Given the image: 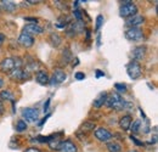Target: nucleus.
<instances>
[{
    "instance_id": "4be33fe9",
    "label": "nucleus",
    "mask_w": 158,
    "mask_h": 152,
    "mask_svg": "<svg viewBox=\"0 0 158 152\" xmlns=\"http://www.w3.org/2000/svg\"><path fill=\"white\" fill-rule=\"evenodd\" d=\"M49 40H50L51 45L55 46V48H59L60 45H61V43H62V38L60 37V34H57V33H51Z\"/></svg>"
},
{
    "instance_id": "2f4dec72",
    "label": "nucleus",
    "mask_w": 158,
    "mask_h": 152,
    "mask_svg": "<svg viewBox=\"0 0 158 152\" xmlns=\"http://www.w3.org/2000/svg\"><path fill=\"white\" fill-rule=\"evenodd\" d=\"M74 77H76V79H77V80H83V79H85V74H84V72H77Z\"/></svg>"
},
{
    "instance_id": "bb28decb",
    "label": "nucleus",
    "mask_w": 158,
    "mask_h": 152,
    "mask_svg": "<svg viewBox=\"0 0 158 152\" xmlns=\"http://www.w3.org/2000/svg\"><path fill=\"white\" fill-rule=\"evenodd\" d=\"M54 5L56 7H59L61 11H67L68 10V5L66 2H63V1H54Z\"/></svg>"
},
{
    "instance_id": "423d86ee",
    "label": "nucleus",
    "mask_w": 158,
    "mask_h": 152,
    "mask_svg": "<svg viewBox=\"0 0 158 152\" xmlns=\"http://www.w3.org/2000/svg\"><path fill=\"white\" fill-rule=\"evenodd\" d=\"M22 117L28 122H38L39 120V111L33 107H26L22 110Z\"/></svg>"
},
{
    "instance_id": "c03bdc74",
    "label": "nucleus",
    "mask_w": 158,
    "mask_h": 152,
    "mask_svg": "<svg viewBox=\"0 0 158 152\" xmlns=\"http://www.w3.org/2000/svg\"><path fill=\"white\" fill-rule=\"evenodd\" d=\"M0 11H1V6H0Z\"/></svg>"
},
{
    "instance_id": "4468645a",
    "label": "nucleus",
    "mask_w": 158,
    "mask_h": 152,
    "mask_svg": "<svg viewBox=\"0 0 158 152\" xmlns=\"http://www.w3.org/2000/svg\"><path fill=\"white\" fill-rule=\"evenodd\" d=\"M143 22H145V17H143V16H141V15H135V16H133V17L127 19L125 24L129 26L130 28H133V27H139V26H141Z\"/></svg>"
},
{
    "instance_id": "2eb2a0df",
    "label": "nucleus",
    "mask_w": 158,
    "mask_h": 152,
    "mask_svg": "<svg viewBox=\"0 0 158 152\" xmlns=\"http://www.w3.org/2000/svg\"><path fill=\"white\" fill-rule=\"evenodd\" d=\"M133 123V117L130 114H125L119 119V127L123 132H127L130 129V125Z\"/></svg>"
},
{
    "instance_id": "9d476101",
    "label": "nucleus",
    "mask_w": 158,
    "mask_h": 152,
    "mask_svg": "<svg viewBox=\"0 0 158 152\" xmlns=\"http://www.w3.org/2000/svg\"><path fill=\"white\" fill-rule=\"evenodd\" d=\"M17 41H19V44H20L21 46H23V48H26V49L32 48V46L34 45V38H33L32 36L27 34V33H23V32L20 34Z\"/></svg>"
},
{
    "instance_id": "a19ab883",
    "label": "nucleus",
    "mask_w": 158,
    "mask_h": 152,
    "mask_svg": "<svg viewBox=\"0 0 158 152\" xmlns=\"http://www.w3.org/2000/svg\"><path fill=\"white\" fill-rule=\"evenodd\" d=\"M2 85H4V79H2V78H0V89L2 88Z\"/></svg>"
},
{
    "instance_id": "0eeeda50",
    "label": "nucleus",
    "mask_w": 158,
    "mask_h": 152,
    "mask_svg": "<svg viewBox=\"0 0 158 152\" xmlns=\"http://www.w3.org/2000/svg\"><path fill=\"white\" fill-rule=\"evenodd\" d=\"M94 135H95V137L101 141V142H110V140L112 139V133L108 130V129H106V128H102V127H100L98 129H95V132H94Z\"/></svg>"
},
{
    "instance_id": "c756f323",
    "label": "nucleus",
    "mask_w": 158,
    "mask_h": 152,
    "mask_svg": "<svg viewBox=\"0 0 158 152\" xmlns=\"http://www.w3.org/2000/svg\"><path fill=\"white\" fill-rule=\"evenodd\" d=\"M103 22H105V19H103V16L99 15V16L96 17V31H100V28L102 27Z\"/></svg>"
},
{
    "instance_id": "c85d7f7f",
    "label": "nucleus",
    "mask_w": 158,
    "mask_h": 152,
    "mask_svg": "<svg viewBox=\"0 0 158 152\" xmlns=\"http://www.w3.org/2000/svg\"><path fill=\"white\" fill-rule=\"evenodd\" d=\"M73 17L76 19L77 22H83V14H81V11L79 9H76L73 11Z\"/></svg>"
},
{
    "instance_id": "ea45409f",
    "label": "nucleus",
    "mask_w": 158,
    "mask_h": 152,
    "mask_svg": "<svg viewBox=\"0 0 158 152\" xmlns=\"http://www.w3.org/2000/svg\"><path fill=\"white\" fill-rule=\"evenodd\" d=\"M4 111H5V108H4V105H2V101H0V114L4 113Z\"/></svg>"
},
{
    "instance_id": "9b49d317",
    "label": "nucleus",
    "mask_w": 158,
    "mask_h": 152,
    "mask_svg": "<svg viewBox=\"0 0 158 152\" xmlns=\"http://www.w3.org/2000/svg\"><path fill=\"white\" fill-rule=\"evenodd\" d=\"M146 51H147V49H146L145 45H140V46L134 48L133 51H131V56L134 58V61H138L139 62V61L143 60L145 56H146Z\"/></svg>"
},
{
    "instance_id": "6ab92c4d",
    "label": "nucleus",
    "mask_w": 158,
    "mask_h": 152,
    "mask_svg": "<svg viewBox=\"0 0 158 152\" xmlns=\"http://www.w3.org/2000/svg\"><path fill=\"white\" fill-rule=\"evenodd\" d=\"M95 123L94 122H84L83 124H81V127H80V129L78 130V133H84L85 134V136H86V134L90 133L91 130H94L95 129Z\"/></svg>"
},
{
    "instance_id": "a211bd4d",
    "label": "nucleus",
    "mask_w": 158,
    "mask_h": 152,
    "mask_svg": "<svg viewBox=\"0 0 158 152\" xmlns=\"http://www.w3.org/2000/svg\"><path fill=\"white\" fill-rule=\"evenodd\" d=\"M107 96L108 94L107 93H101L98 95V97L94 100V102H93V106L95 107V108H100V107H102L105 103H106V100H107Z\"/></svg>"
},
{
    "instance_id": "39448f33",
    "label": "nucleus",
    "mask_w": 158,
    "mask_h": 152,
    "mask_svg": "<svg viewBox=\"0 0 158 152\" xmlns=\"http://www.w3.org/2000/svg\"><path fill=\"white\" fill-rule=\"evenodd\" d=\"M143 32L139 27H133L125 31V38L129 41H140L143 39Z\"/></svg>"
},
{
    "instance_id": "72a5a7b5",
    "label": "nucleus",
    "mask_w": 158,
    "mask_h": 152,
    "mask_svg": "<svg viewBox=\"0 0 158 152\" xmlns=\"http://www.w3.org/2000/svg\"><path fill=\"white\" fill-rule=\"evenodd\" d=\"M24 152H41V151H40L38 147H28V149H26Z\"/></svg>"
},
{
    "instance_id": "412c9836",
    "label": "nucleus",
    "mask_w": 158,
    "mask_h": 152,
    "mask_svg": "<svg viewBox=\"0 0 158 152\" xmlns=\"http://www.w3.org/2000/svg\"><path fill=\"white\" fill-rule=\"evenodd\" d=\"M107 150L108 152H122V145L117 141H110L107 142Z\"/></svg>"
},
{
    "instance_id": "cd10ccee",
    "label": "nucleus",
    "mask_w": 158,
    "mask_h": 152,
    "mask_svg": "<svg viewBox=\"0 0 158 152\" xmlns=\"http://www.w3.org/2000/svg\"><path fill=\"white\" fill-rule=\"evenodd\" d=\"M62 58L64 60V66L71 61V51H69V49H66V50H63V54H62Z\"/></svg>"
},
{
    "instance_id": "7ed1b4c3",
    "label": "nucleus",
    "mask_w": 158,
    "mask_h": 152,
    "mask_svg": "<svg viewBox=\"0 0 158 152\" xmlns=\"http://www.w3.org/2000/svg\"><path fill=\"white\" fill-rule=\"evenodd\" d=\"M9 77L12 80H15V82H26V80H29L32 78V72L28 71L24 67H22V68H15L9 74Z\"/></svg>"
},
{
    "instance_id": "393cba45",
    "label": "nucleus",
    "mask_w": 158,
    "mask_h": 152,
    "mask_svg": "<svg viewBox=\"0 0 158 152\" xmlns=\"http://www.w3.org/2000/svg\"><path fill=\"white\" fill-rule=\"evenodd\" d=\"M140 127H141V120H140V119H135V120L131 123L129 130L133 134H136V133H139V130H140Z\"/></svg>"
},
{
    "instance_id": "e433bc0d",
    "label": "nucleus",
    "mask_w": 158,
    "mask_h": 152,
    "mask_svg": "<svg viewBox=\"0 0 158 152\" xmlns=\"http://www.w3.org/2000/svg\"><path fill=\"white\" fill-rule=\"evenodd\" d=\"M95 74H96V78H100V77L105 76V73H103L102 71H100V70H96V71H95Z\"/></svg>"
},
{
    "instance_id": "a878e982",
    "label": "nucleus",
    "mask_w": 158,
    "mask_h": 152,
    "mask_svg": "<svg viewBox=\"0 0 158 152\" xmlns=\"http://www.w3.org/2000/svg\"><path fill=\"white\" fill-rule=\"evenodd\" d=\"M16 130H17L19 133H22V132L27 130V123H26L23 119H21V120L17 122V124H16Z\"/></svg>"
},
{
    "instance_id": "dca6fc26",
    "label": "nucleus",
    "mask_w": 158,
    "mask_h": 152,
    "mask_svg": "<svg viewBox=\"0 0 158 152\" xmlns=\"http://www.w3.org/2000/svg\"><path fill=\"white\" fill-rule=\"evenodd\" d=\"M49 76L46 73V71H43V70H39L37 71L35 73V80L38 82V84L40 85H48L49 84Z\"/></svg>"
},
{
    "instance_id": "ddd939ff",
    "label": "nucleus",
    "mask_w": 158,
    "mask_h": 152,
    "mask_svg": "<svg viewBox=\"0 0 158 152\" xmlns=\"http://www.w3.org/2000/svg\"><path fill=\"white\" fill-rule=\"evenodd\" d=\"M62 134H63V133L61 132V133L50 135V140H49L48 145H49V147H50L51 150H54V151H59L60 144H61V141H62V140L60 139V136H61Z\"/></svg>"
},
{
    "instance_id": "f03ea898",
    "label": "nucleus",
    "mask_w": 158,
    "mask_h": 152,
    "mask_svg": "<svg viewBox=\"0 0 158 152\" xmlns=\"http://www.w3.org/2000/svg\"><path fill=\"white\" fill-rule=\"evenodd\" d=\"M138 6L133 1H123L122 6L119 9V16L124 17V19H129V17L138 15Z\"/></svg>"
},
{
    "instance_id": "6e6552de",
    "label": "nucleus",
    "mask_w": 158,
    "mask_h": 152,
    "mask_svg": "<svg viewBox=\"0 0 158 152\" xmlns=\"http://www.w3.org/2000/svg\"><path fill=\"white\" fill-rule=\"evenodd\" d=\"M66 79H67V74H66L64 71L55 70L54 73H52V77L49 79V84L50 85H59V84H62Z\"/></svg>"
},
{
    "instance_id": "79ce46f5",
    "label": "nucleus",
    "mask_w": 158,
    "mask_h": 152,
    "mask_svg": "<svg viewBox=\"0 0 158 152\" xmlns=\"http://www.w3.org/2000/svg\"><path fill=\"white\" fill-rule=\"evenodd\" d=\"M100 38H101V36L99 34V36H98V45H99V46H100V44H101V40H100Z\"/></svg>"
},
{
    "instance_id": "f8f14e48",
    "label": "nucleus",
    "mask_w": 158,
    "mask_h": 152,
    "mask_svg": "<svg viewBox=\"0 0 158 152\" xmlns=\"http://www.w3.org/2000/svg\"><path fill=\"white\" fill-rule=\"evenodd\" d=\"M60 152H78L77 146L71 141V140H63L61 141L59 147Z\"/></svg>"
},
{
    "instance_id": "20e7f679",
    "label": "nucleus",
    "mask_w": 158,
    "mask_h": 152,
    "mask_svg": "<svg viewBox=\"0 0 158 152\" xmlns=\"http://www.w3.org/2000/svg\"><path fill=\"white\" fill-rule=\"evenodd\" d=\"M127 73H128V76L130 79H133V80H135V79H138L141 77L142 74V70H141V65H140V62L138 61H130L128 65H127Z\"/></svg>"
},
{
    "instance_id": "f257e3e1",
    "label": "nucleus",
    "mask_w": 158,
    "mask_h": 152,
    "mask_svg": "<svg viewBox=\"0 0 158 152\" xmlns=\"http://www.w3.org/2000/svg\"><path fill=\"white\" fill-rule=\"evenodd\" d=\"M110 108H113L114 111H123V110H128V108H131L133 107V103L125 101L122 96L117 94V93H112L111 95L107 96V100H106V103Z\"/></svg>"
},
{
    "instance_id": "5701e85b",
    "label": "nucleus",
    "mask_w": 158,
    "mask_h": 152,
    "mask_svg": "<svg viewBox=\"0 0 158 152\" xmlns=\"http://www.w3.org/2000/svg\"><path fill=\"white\" fill-rule=\"evenodd\" d=\"M0 99L1 100H6V101H11V102L15 101L14 94L10 90H2V91H0Z\"/></svg>"
},
{
    "instance_id": "f704fd0d",
    "label": "nucleus",
    "mask_w": 158,
    "mask_h": 152,
    "mask_svg": "<svg viewBox=\"0 0 158 152\" xmlns=\"http://www.w3.org/2000/svg\"><path fill=\"white\" fill-rule=\"evenodd\" d=\"M5 40H6V37H5V34L4 33H0V46L5 43Z\"/></svg>"
},
{
    "instance_id": "7c9ffc66",
    "label": "nucleus",
    "mask_w": 158,
    "mask_h": 152,
    "mask_svg": "<svg viewBox=\"0 0 158 152\" xmlns=\"http://www.w3.org/2000/svg\"><path fill=\"white\" fill-rule=\"evenodd\" d=\"M37 140L39 141V142H43V144H48L49 142V140H50V136H41V135H39L38 137H37Z\"/></svg>"
},
{
    "instance_id": "37998d69",
    "label": "nucleus",
    "mask_w": 158,
    "mask_h": 152,
    "mask_svg": "<svg viewBox=\"0 0 158 152\" xmlns=\"http://www.w3.org/2000/svg\"><path fill=\"white\" fill-rule=\"evenodd\" d=\"M129 152H138L136 150H131V151H129Z\"/></svg>"
},
{
    "instance_id": "f3484780",
    "label": "nucleus",
    "mask_w": 158,
    "mask_h": 152,
    "mask_svg": "<svg viewBox=\"0 0 158 152\" xmlns=\"http://www.w3.org/2000/svg\"><path fill=\"white\" fill-rule=\"evenodd\" d=\"M0 6H1L2 10H5L6 12H10V14H12V12H15L17 10V4L14 2V1H5V0H2L0 2Z\"/></svg>"
},
{
    "instance_id": "58836bf2",
    "label": "nucleus",
    "mask_w": 158,
    "mask_h": 152,
    "mask_svg": "<svg viewBox=\"0 0 158 152\" xmlns=\"http://www.w3.org/2000/svg\"><path fill=\"white\" fill-rule=\"evenodd\" d=\"M78 65H79V58L78 57H76V58L73 60V62H72V66L74 67V66H78Z\"/></svg>"
},
{
    "instance_id": "473e14b6",
    "label": "nucleus",
    "mask_w": 158,
    "mask_h": 152,
    "mask_svg": "<svg viewBox=\"0 0 158 152\" xmlns=\"http://www.w3.org/2000/svg\"><path fill=\"white\" fill-rule=\"evenodd\" d=\"M130 139H131V140H133V141H134V142H135L138 146H143V142H142V141H139L135 136H133V135H131V136H130Z\"/></svg>"
},
{
    "instance_id": "b1692460",
    "label": "nucleus",
    "mask_w": 158,
    "mask_h": 152,
    "mask_svg": "<svg viewBox=\"0 0 158 152\" xmlns=\"http://www.w3.org/2000/svg\"><path fill=\"white\" fill-rule=\"evenodd\" d=\"M114 89H116V93L120 95V94L127 93L128 87H127V84H124V83H117V84H114Z\"/></svg>"
},
{
    "instance_id": "aec40b11",
    "label": "nucleus",
    "mask_w": 158,
    "mask_h": 152,
    "mask_svg": "<svg viewBox=\"0 0 158 152\" xmlns=\"http://www.w3.org/2000/svg\"><path fill=\"white\" fill-rule=\"evenodd\" d=\"M71 22H72L71 19H69L67 15L63 14V15L60 16L59 19H57V22H56V27H59V28H64V27H67Z\"/></svg>"
},
{
    "instance_id": "c9c22d12",
    "label": "nucleus",
    "mask_w": 158,
    "mask_h": 152,
    "mask_svg": "<svg viewBox=\"0 0 158 152\" xmlns=\"http://www.w3.org/2000/svg\"><path fill=\"white\" fill-rule=\"evenodd\" d=\"M49 106H50V99H48V100H46V103L44 105V112H48Z\"/></svg>"
},
{
    "instance_id": "1a4fd4ad",
    "label": "nucleus",
    "mask_w": 158,
    "mask_h": 152,
    "mask_svg": "<svg viewBox=\"0 0 158 152\" xmlns=\"http://www.w3.org/2000/svg\"><path fill=\"white\" fill-rule=\"evenodd\" d=\"M43 27H40L38 23H27L24 27H23V33H27L29 36H38L43 33Z\"/></svg>"
},
{
    "instance_id": "4c0bfd02",
    "label": "nucleus",
    "mask_w": 158,
    "mask_h": 152,
    "mask_svg": "<svg viewBox=\"0 0 158 152\" xmlns=\"http://www.w3.org/2000/svg\"><path fill=\"white\" fill-rule=\"evenodd\" d=\"M49 117H50V113H49V114H46V117H45V118H43V119H41V122H40V123H39V127H43V125H44V123H45V122H46V119H48V118H49Z\"/></svg>"
}]
</instances>
